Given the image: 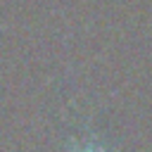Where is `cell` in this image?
<instances>
[{"mask_svg": "<svg viewBox=\"0 0 152 152\" xmlns=\"http://www.w3.org/2000/svg\"><path fill=\"white\" fill-rule=\"evenodd\" d=\"M81 152H100V150H95V147H86V150H81Z\"/></svg>", "mask_w": 152, "mask_h": 152, "instance_id": "6da1fadb", "label": "cell"}]
</instances>
